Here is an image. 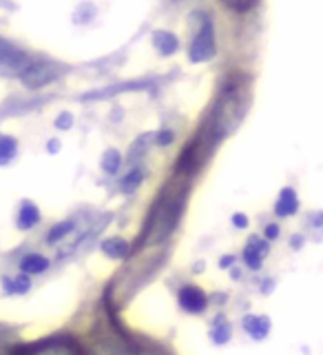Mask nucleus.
<instances>
[{"mask_svg":"<svg viewBox=\"0 0 323 355\" xmlns=\"http://www.w3.org/2000/svg\"><path fill=\"white\" fill-rule=\"evenodd\" d=\"M246 329L250 336H255L257 340H261L266 333H268V322H266L264 318H248L246 320Z\"/></svg>","mask_w":323,"mask_h":355,"instance_id":"9","label":"nucleus"},{"mask_svg":"<svg viewBox=\"0 0 323 355\" xmlns=\"http://www.w3.org/2000/svg\"><path fill=\"white\" fill-rule=\"evenodd\" d=\"M180 302L188 313H199V311L206 309V295L197 286H184L180 291Z\"/></svg>","mask_w":323,"mask_h":355,"instance_id":"4","label":"nucleus"},{"mask_svg":"<svg viewBox=\"0 0 323 355\" xmlns=\"http://www.w3.org/2000/svg\"><path fill=\"white\" fill-rule=\"evenodd\" d=\"M71 122H73V116H71V114H66V111H64V114H60L58 120H55V127H58V129H69V127H71Z\"/></svg>","mask_w":323,"mask_h":355,"instance_id":"16","label":"nucleus"},{"mask_svg":"<svg viewBox=\"0 0 323 355\" xmlns=\"http://www.w3.org/2000/svg\"><path fill=\"white\" fill-rule=\"evenodd\" d=\"M155 47H158L162 53H173L177 49V40L171 36V33H158V36H155Z\"/></svg>","mask_w":323,"mask_h":355,"instance_id":"11","label":"nucleus"},{"mask_svg":"<svg viewBox=\"0 0 323 355\" xmlns=\"http://www.w3.org/2000/svg\"><path fill=\"white\" fill-rule=\"evenodd\" d=\"M55 76H58V71H55L51 64H47V62H31L29 69L20 76V80L25 83L27 87H31V89H38L42 85L51 83Z\"/></svg>","mask_w":323,"mask_h":355,"instance_id":"2","label":"nucleus"},{"mask_svg":"<svg viewBox=\"0 0 323 355\" xmlns=\"http://www.w3.org/2000/svg\"><path fill=\"white\" fill-rule=\"evenodd\" d=\"M277 214H279V216H290L293 214V211L297 209V198H295V191H288V189H286V191H284V196H282V200H279V202H277Z\"/></svg>","mask_w":323,"mask_h":355,"instance_id":"8","label":"nucleus"},{"mask_svg":"<svg viewBox=\"0 0 323 355\" xmlns=\"http://www.w3.org/2000/svg\"><path fill=\"white\" fill-rule=\"evenodd\" d=\"M102 249H104L107 255H113V258H122V255H127V242H122L120 238H116V240L104 242Z\"/></svg>","mask_w":323,"mask_h":355,"instance_id":"12","label":"nucleus"},{"mask_svg":"<svg viewBox=\"0 0 323 355\" xmlns=\"http://www.w3.org/2000/svg\"><path fill=\"white\" fill-rule=\"evenodd\" d=\"M171 138H173V133H171V131H162V133H160V144H169Z\"/></svg>","mask_w":323,"mask_h":355,"instance_id":"17","label":"nucleus"},{"mask_svg":"<svg viewBox=\"0 0 323 355\" xmlns=\"http://www.w3.org/2000/svg\"><path fill=\"white\" fill-rule=\"evenodd\" d=\"M266 231H268V233H266V236H268V238H277V236H279V229H277L275 225H273V227H268Z\"/></svg>","mask_w":323,"mask_h":355,"instance_id":"19","label":"nucleus"},{"mask_svg":"<svg viewBox=\"0 0 323 355\" xmlns=\"http://www.w3.org/2000/svg\"><path fill=\"white\" fill-rule=\"evenodd\" d=\"M73 229V222H60V225H55L51 231H49V236H47V242L53 244V242H58L60 238H64L66 233H69Z\"/></svg>","mask_w":323,"mask_h":355,"instance_id":"13","label":"nucleus"},{"mask_svg":"<svg viewBox=\"0 0 323 355\" xmlns=\"http://www.w3.org/2000/svg\"><path fill=\"white\" fill-rule=\"evenodd\" d=\"M5 291L7 293H25L29 291V277L27 275H20L16 277V280H9V277H5Z\"/></svg>","mask_w":323,"mask_h":355,"instance_id":"10","label":"nucleus"},{"mask_svg":"<svg viewBox=\"0 0 323 355\" xmlns=\"http://www.w3.org/2000/svg\"><path fill=\"white\" fill-rule=\"evenodd\" d=\"M102 166H104V171L116 173V171L120 169V153H118V151H109V153L104 155Z\"/></svg>","mask_w":323,"mask_h":355,"instance_id":"14","label":"nucleus"},{"mask_svg":"<svg viewBox=\"0 0 323 355\" xmlns=\"http://www.w3.org/2000/svg\"><path fill=\"white\" fill-rule=\"evenodd\" d=\"M29 67L31 58L25 51L0 38V76H22Z\"/></svg>","mask_w":323,"mask_h":355,"instance_id":"1","label":"nucleus"},{"mask_svg":"<svg viewBox=\"0 0 323 355\" xmlns=\"http://www.w3.org/2000/svg\"><path fill=\"white\" fill-rule=\"evenodd\" d=\"M20 269L25 271V273H42V271H47L49 269V260L44 258V255L40 253H27L25 258L20 260Z\"/></svg>","mask_w":323,"mask_h":355,"instance_id":"6","label":"nucleus"},{"mask_svg":"<svg viewBox=\"0 0 323 355\" xmlns=\"http://www.w3.org/2000/svg\"><path fill=\"white\" fill-rule=\"evenodd\" d=\"M232 222H235V225H239V227H246L248 225V220L243 218V216H235V218H232Z\"/></svg>","mask_w":323,"mask_h":355,"instance_id":"18","label":"nucleus"},{"mask_svg":"<svg viewBox=\"0 0 323 355\" xmlns=\"http://www.w3.org/2000/svg\"><path fill=\"white\" fill-rule=\"evenodd\" d=\"M18 151V142L16 138L11 136H5V133H0V164H9L14 160V155Z\"/></svg>","mask_w":323,"mask_h":355,"instance_id":"7","label":"nucleus"},{"mask_svg":"<svg viewBox=\"0 0 323 355\" xmlns=\"http://www.w3.org/2000/svg\"><path fill=\"white\" fill-rule=\"evenodd\" d=\"M58 140H49V144H47V151H58Z\"/></svg>","mask_w":323,"mask_h":355,"instance_id":"20","label":"nucleus"},{"mask_svg":"<svg viewBox=\"0 0 323 355\" xmlns=\"http://www.w3.org/2000/svg\"><path fill=\"white\" fill-rule=\"evenodd\" d=\"M140 175H142L140 171H133V173L127 175V180H124V191H129V189H136V184L142 182V178H140Z\"/></svg>","mask_w":323,"mask_h":355,"instance_id":"15","label":"nucleus"},{"mask_svg":"<svg viewBox=\"0 0 323 355\" xmlns=\"http://www.w3.org/2000/svg\"><path fill=\"white\" fill-rule=\"evenodd\" d=\"M40 222V211L33 202H22L20 207V214H18V229L20 231H27L31 227H36Z\"/></svg>","mask_w":323,"mask_h":355,"instance_id":"5","label":"nucleus"},{"mask_svg":"<svg viewBox=\"0 0 323 355\" xmlns=\"http://www.w3.org/2000/svg\"><path fill=\"white\" fill-rule=\"evenodd\" d=\"M215 51V40H213V27H210V22H206L204 29L199 31V36L195 38V44L191 49V58L193 60H208L210 55Z\"/></svg>","mask_w":323,"mask_h":355,"instance_id":"3","label":"nucleus"}]
</instances>
